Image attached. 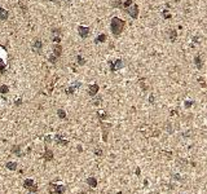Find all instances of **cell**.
Returning a JSON list of instances; mask_svg holds the SVG:
<instances>
[{
	"label": "cell",
	"instance_id": "cell-7",
	"mask_svg": "<svg viewBox=\"0 0 207 194\" xmlns=\"http://www.w3.org/2000/svg\"><path fill=\"white\" fill-rule=\"evenodd\" d=\"M54 141H56V144L60 145V146H66V145H69V141L65 140L64 137H62V135H60V133H57L54 136Z\"/></svg>",
	"mask_w": 207,
	"mask_h": 194
},
{
	"label": "cell",
	"instance_id": "cell-8",
	"mask_svg": "<svg viewBox=\"0 0 207 194\" xmlns=\"http://www.w3.org/2000/svg\"><path fill=\"white\" fill-rule=\"evenodd\" d=\"M79 87H80V83L79 82H75L74 84H71L70 87H67V88L65 89V93H66V94H73V93H75V91L78 89Z\"/></svg>",
	"mask_w": 207,
	"mask_h": 194
},
{
	"label": "cell",
	"instance_id": "cell-10",
	"mask_svg": "<svg viewBox=\"0 0 207 194\" xmlns=\"http://www.w3.org/2000/svg\"><path fill=\"white\" fill-rule=\"evenodd\" d=\"M43 158H44V161H46V162H51V161H53V158H54V154H53V151H52L51 149L46 148V151H44V155H43Z\"/></svg>",
	"mask_w": 207,
	"mask_h": 194
},
{
	"label": "cell",
	"instance_id": "cell-44",
	"mask_svg": "<svg viewBox=\"0 0 207 194\" xmlns=\"http://www.w3.org/2000/svg\"><path fill=\"white\" fill-rule=\"evenodd\" d=\"M29 194H35V193H29Z\"/></svg>",
	"mask_w": 207,
	"mask_h": 194
},
{
	"label": "cell",
	"instance_id": "cell-41",
	"mask_svg": "<svg viewBox=\"0 0 207 194\" xmlns=\"http://www.w3.org/2000/svg\"><path fill=\"white\" fill-rule=\"evenodd\" d=\"M21 104H22V100H19V98H18V100L16 101V106H19Z\"/></svg>",
	"mask_w": 207,
	"mask_h": 194
},
{
	"label": "cell",
	"instance_id": "cell-38",
	"mask_svg": "<svg viewBox=\"0 0 207 194\" xmlns=\"http://www.w3.org/2000/svg\"><path fill=\"white\" fill-rule=\"evenodd\" d=\"M95 154H96V155H98V157H101V155H102V150H101V149H96L95 150Z\"/></svg>",
	"mask_w": 207,
	"mask_h": 194
},
{
	"label": "cell",
	"instance_id": "cell-21",
	"mask_svg": "<svg viewBox=\"0 0 207 194\" xmlns=\"http://www.w3.org/2000/svg\"><path fill=\"white\" fill-rule=\"evenodd\" d=\"M5 167H7L8 170H11V171H16L17 170V163L16 162H8V163L5 164Z\"/></svg>",
	"mask_w": 207,
	"mask_h": 194
},
{
	"label": "cell",
	"instance_id": "cell-11",
	"mask_svg": "<svg viewBox=\"0 0 207 194\" xmlns=\"http://www.w3.org/2000/svg\"><path fill=\"white\" fill-rule=\"evenodd\" d=\"M53 54L56 56V57H61L62 56V45L61 44H54L53 45Z\"/></svg>",
	"mask_w": 207,
	"mask_h": 194
},
{
	"label": "cell",
	"instance_id": "cell-14",
	"mask_svg": "<svg viewBox=\"0 0 207 194\" xmlns=\"http://www.w3.org/2000/svg\"><path fill=\"white\" fill-rule=\"evenodd\" d=\"M106 39H108V36H106V34H100L97 38L95 39V43L96 44H100V43H105L106 42Z\"/></svg>",
	"mask_w": 207,
	"mask_h": 194
},
{
	"label": "cell",
	"instance_id": "cell-1",
	"mask_svg": "<svg viewBox=\"0 0 207 194\" xmlns=\"http://www.w3.org/2000/svg\"><path fill=\"white\" fill-rule=\"evenodd\" d=\"M126 27V21H123L119 17H113L110 21V31L114 36H118L122 34V31Z\"/></svg>",
	"mask_w": 207,
	"mask_h": 194
},
{
	"label": "cell",
	"instance_id": "cell-37",
	"mask_svg": "<svg viewBox=\"0 0 207 194\" xmlns=\"http://www.w3.org/2000/svg\"><path fill=\"white\" fill-rule=\"evenodd\" d=\"M52 34H53V35H60V34H61V30H60V29H52Z\"/></svg>",
	"mask_w": 207,
	"mask_h": 194
},
{
	"label": "cell",
	"instance_id": "cell-35",
	"mask_svg": "<svg viewBox=\"0 0 207 194\" xmlns=\"http://www.w3.org/2000/svg\"><path fill=\"white\" fill-rule=\"evenodd\" d=\"M29 190H30V193H36V192H38V186H36V185H32Z\"/></svg>",
	"mask_w": 207,
	"mask_h": 194
},
{
	"label": "cell",
	"instance_id": "cell-23",
	"mask_svg": "<svg viewBox=\"0 0 207 194\" xmlns=\"http://www.w3.org/2000/svg\"><path fill=\"white\" fill-rule=\"evenodd\" d=\"M9 93V87L8 86H0V94H7Z\"/></svg>",
	"mask_w": 207,
	"mask_h": 194
},
{
	"label": "cell",
	"instance_id": "cell-4",
	"mask_svg": "<svg viewBox=\"0 0 207 194\" xmlns=\"http://www.w3.org/2000/svg\"><path fill=\"white\" fill-rule=\"evenodd\" d=\"M126 12L129 14L131 18L136 19V18L139 17V5H137V4H132L131 7H128L127 9H126Z\"/></svg>",
	"mask_w": 207,
	"mask_h": 194
},
{
	"label": "cell",
	"instance_id": "cell-22",
	"mask_svg": "<svg viewBox=\"0 0 207 194\" xmlns=\"http://www.w3.org/2000/svg\"><path fill=\"white\" fill-rule=\"evenodd\" d=\"M137 83H139V86L141 87V89L143 91H148V86L145 84V79H139Z\"/></svg>",
	"mask_w": 207,
	"mask_h": 194
},
{
	"label": "cell",
	"instance_id": "cell-34",
	"mask_svg": "<svg viewBox=\"0 0 207 194\" xmlns=\"http://www.w3.org/2000/svg\"><path fill=\"white\" fill-rule=\"evenodd\" d=\"M154 101H155V97H154L153 93H150L149 94V104H154Z\"/></svg>",
	"mask_w": 207,
	"mask_h": 194
},
{
	"label": "cell",
	"instance_id": "cell-32",
	"mask_svg": "<svg viewBox=\"0 0 207 194\" xmlns=\"http://www.w3.org/2000/svg\"><path fill=\"white\" fill-rule=\"evenodd\" d=\"M198 83H201V87H202V88H206V83H205V79H203L202 76L198 78Z\"/></svg>",
	"mask_w": 207,
	"mask_h": 194
},
{
	"label": "cell",
	"instance_id": "cell-5",
	"mask_svg": "<svg viewBox=\"0 0 207 194\" xmlns=\"http://www.w3.org/2000/svg\"><path fill=\"white\" fill-rule=\"evenodd\" d=\"M31 48L34 49L35 53L40 54V53H42V49H43V43H42V40H40V39H35V40L32 42Z\"/></svg>",
	"mask_w": 207,
	"mask_h": 194
},
{
	"label": "cell",
	"instance_id": "cell-12",
	"mask_svg": "<svg viewBox=\"0 0 207 194\" xmlns=\"http://www.w3.org/2000/svg\"><path fill=\"white\" fill-rule=\"evenodd\" d=\"M194 65H195V67L198 70H201L203 67V60H202V57L199 54H195V57H194Z\"/></svg>",
	"mask_w": 207,
	"mask_h": 194
},
{
	"label": "cell",
	"instance_id": "cell-43",
	"mask_svg": "<svg viewBox=\"0 0 207 194\" xmlns=\"http://www.w3.org/2000/svg\"><path fill=\"white\" fill-rule=\"evenodd\" d=\"M49 1H52V3H56V4H60V1H58V0H49Z\"/></svg>",
	"mask_w": 207,
	"mask_h": 194
},
{
	"label": "cell",
	"instance_id": "cell-9",
	"mask_svg": "<svg viewBox=\"0 0 207 194\" xmlns=\"http://www.w3.org/2000/svg\"><path fill=\"white\" fill-rule=\"evenodd\" d=\"M98 91H100L98 84H91V86H88V93H89V96H92V97L97 96Z\"/></svg>",
	"mask_w": 207,
	"mask_h": 194
},
{
	"label": "cell",
	"instance_id": "cell-28",
	"mask_svg": "<svg viewBox=\"0 0 207 194\" xmlns=\"http://www.w3.org/2000/svg\"><path fill=\"white\" fill-rule=\"evenodd\" d=\"M132 4H133L132 0H124V1H123V9H127L128 7H131Z\"/></svg>",
	"mask_w": 207,
	"mask_h": 194
},
{
	"label": "cell",
	"instance_id": "cell-13",
	"mask_svg": "<svg viewBox=\"0 0 207 194\" xmlns=\"http://www.w3.org/2000/svg\"><path fill=\"white\" fill-rule=\"evenodd\" d=\"M11 151L16 155V157H22V150H21V145H14V146H12V149Z\"/></svg>",
	"mask_w": 207,
	"mask_h": 194
},
{
	"label": "cell",
	"instance_id": "cell-26",
	"mask_svg": "<svg viewBox=\"0 0 207 194\" xmlns=\"http://www.w3.org/2000/svg\"><path fill=\"white\" fill-rule=\"evenodd\" d=\"M18 5H19V8H22V12H23V13L27 12V7L23 4V0H19V1H18Z\"/></svg>",
	"mask_w": 207,
	"mask_h": 194
},
{
	"label": "cell",
	"instance_id": "cell-3",
	"mask_svg": "<svg viewBox=\"0 0 207 194\" xmlns=\"http://www.w3.org/2000/svg\"><path fill=\"white\" fill-rule=\"evenodd\" d=\"M48 192L51 194H64L65 186L64 185H57V184L51 182V184L48 185Z\"/></svg>",
	"mask_w": 207,
	"mask_h": 194
},
{
	"label": "cell",
	"instance_id": "cell-45",
	"mask_svg": "<svg viewBox=\"0 0 207 194\" xmlns=\"http://www.w3.org/2000/svg\"><path fill=\"white\" fill-rule=\"evenodd\" d=\"M91 194H92V193H91Z\"/></svg>",
	"mask_w": 207,
	"mask_h": 194
},
{
	"label": "cell",
	"instance_id": "cell-29",
	"mask_svg": "<svg viewBox=\"0 0 207 194\" xmlns=\"http://www.w3.org/2000/svg\"><path fill=\"white\" fill-rule=\"evenodd\" d=\"M5 71V62L3 58H0V74H3Z\"/></svg>",
	"mask_w": 207,
	"mask_h": 194
},
{
	"label": "cell",
	"instance_id": "cell-18",
	"mask_svg": "<svg viewBox=\"0 0 207 194\" xmlns=\"http://www.w3.org/2000/svg\"><path fill=\"white\" fill-rule=\"evenodd\" d=\"M32 185H35V182H34L32 179H26L23 181V188H25V189H30Z\"/></svg>",
	"mask_w": 207,
	"mask_h": 194
},
{
	"label": "cell",
	"instance_id": "cell-39",
	"mask_svg": "<svg viewBox=\"0 0 207 194\" xmlns=\"http://www.w3.org/2000/svg\"><path fill=\"white\" fill-rule=\"evenodd\" d=\"M44 141H46V144H49V142L52 141V137H51V136H46V138H44Z\"/></svg>",
	"mask_w": 207,
	"mask_h": 194
},
{
	"label": "cell",
	"instance_id": "cell-40",
	"mask_svg": "<svg viewBox=\"0 0 207 194\" xmlns=\"http://www.w3.org/2000/svg\"><path fill=\"white\" fill-rule=\"evenodd\" d=\"M193 42H194V43H199V38H198V36H194V38H193Z\"/></svg>",
	"mask_w": 207,
	"mask_h": 194
},
{
	"label": "cell",
	"instance_id": "cell-42",
	"mask_svg": "<svg viewBox=\"0 0 207 194\" xmlns=\"http://www.w3.org/2000/svg\"><path fill=\"white\" fill-rule=\"evenodd\" d=\"M140 173H141V171H140V168H136V175H137V176H139V175H140Z\"/></svg>",
	"mask_w": 207,
	"mask_h": 194
},
{
	"label": "cell",
	"instance_id": "cell-27",
	"mask_svg": "<svg viewBox=\"0 0 207 194\" xmlns=\"http://www.w3.org/2000/svg\"><path fill=\"white\" fill-rule=\"evenodd\" d=\"M162 14H163V18H164V19H170V18L172 17V16H171V13H170L167 9H164V11L162 12Z\"/></svg>",
	"mask_w": 207,
	"mask_h": 194
},
{
	"label": "cell",
	"instance_id": "cell-31",
	"mask_svg": "<svg viewBox=\"0 0 207 194\" xmlns=\"http://www.w3.org/2000/svg\"><path fill=\"white\" fill-rule=\"evenodd\" d=\"M57 58H58V57H56V56L52 53V54L49 56V62H51V63H56V62H57Z\"/></svg>",
	"mask_w": 207,
	"mask_h": 194
},
{
	"label": "cell",
	"instance_id": "cell-19",
	"mask_svg": "<svg viewBox=\"0 0 207 194\" xmlns=\"http://www.w3.org/2000/svg\"><path fill=\"white\" fill-rule=\"evenodd\" d=\"M97 117H98L100 120H105L108 118V113L104 111V110H98V111H97Z\"/></svg>",
	"mask_w": 207,
	"mask_h": 194
},
{
	"label": "cell",
	"instance_id": "cell-33",
	"mask_svg": "<svg viewBox=\"0 0 207 194\" xmlns=\"http://www.w3.org/2000/svg\"><path fill=\"white\" fill-rule=\"evenodd\" d=\"M52 42H54V44H60V43H61V38H60V36H53V38H52Z\"/></svg>",
	"mask_w": 207,
	"mask_h": 194
},
{
	"label": "cell",
	"instance_id": "cell-15",
	"mask_svg": "<svg viewBox=\"0 0 207 194\" xmlns=\"http://www.w3.org/2000/svg\"><path fill=\"white\" fill-rule=\"evenodd\" d=\"M8 17H9L8 11H7V9H4V8H0V19H1V21H7V19H8Z\"/></svg>",
	"mask_w": 207,
	"mask_h": 194
},
{
	"label": "cell",
	"instance_id": "cell-20",
	"mask_svg": "<svg viewBox=\"0 0 207 194\" xmlns=\"http://www.w3.org/2000/svg\"><path fill=\"white\" fill-rule=\"evenodd\" d=\"M87 184L91 186V188H96L97 186V180L95 177H88L87 179Z\"/></svg>",
	"mask_w": 207,
	"mask_h": 194
},
{
	"label": "cell",
	"instance_id": "cell-6",
	"mask_svg": "<svg viewBox=\"0 0 207 194\" xmlns=\"http://www.w3.org/2000/svg\"><path fill=\"white\" fill-rule=\"evenodd\" d=\"M78 34H79V36L82 39H87L89 36V34H91V30L87 26H79L78 27Z\"/></svg>",
	"mask_w": 207,
	"mask_h": 194
},
{
	"label": "cell",
	"instance_id": "cell-24",
	"mask_svg": "<svg viewBox=\"0 0 207 194\" xmlns=\"http://www.w3.org/2000/svg\"><path fill=\"white\" fill-rule=\"evenodd\" d=\"M57 115H58L60 119H65V118H66V113H65V110H62V109H58V110H57Z\"/></svg>",
	"mask_w": 207,
	"mask_h": 194
},
{
	"label": "cell",
	"instance_id": "cell-16",
	"mask_svg": "<svg viewBox=\"0 0 207 194\" xmlns=\"http://www.w3.org/2000/svg\"><path fill=\"white\" fill-rule=\"evenodd\" d=\"M168 38H170L171 42H176V39H177V31L171 29V30L168 31Z\"/></svg>",
	"mask_w": 207,
	"mask_h": 194
},
{
	"label": "cell",
	"instance_id": "cell-2",
	"mask_svg": "<svg viewBox=\"0 0 207 194\" xmlns=\"http://www.w3.org/2000/svg\"><path fill=\"white\" fill-rule=\"evenodd\" d=\"M108 63H109V67H110V71H112V73H115V71L123 69V66H124L123 61L120 60V58H117V60H114V61H109Z\"/></svg>",
	"mask_w": 207,
	"mask_h": 194
},
{
	"label": "cell",
	"instance_id": "cell-36",
	"mask_svg": "<svg viewBox=\"0 0 207 194\" xmlns=\"http://www.w3.org/2000/svg\"><path fill=\"white\" fill-rule=\"evenodd\" d=\"M184 104H185V107H186V109H189V107H191V106H193V104H194V102H193V101H185Z\"/></svg>",
	"mask_w": 207,
	"mask_h": 194
},
{
	"label": "cell",
	"instance_id": "cell-17",
	"mask_svg": "<svg viewBox=\"0 0 207 194\" xmlns=\"http://www.w3.org/2000/svg\"><path fill=\"white\" fill-rule=\"evenodd\" d=\"M112 7H113V8H119V9H123V1H122V0H113V1H112Z\"/></svg>",
	"mask_w": 207,
	"mask_h": 194
},
{
	"label": "cell",
	"instance_id": "cell-25",
	"mask_svg": "<svg viewBox=\"0 0 207 194\" xmlns=\"http://www.w3.org/2000/svg\"><path fill=\"white\" fill-rule=\"evenodd\" d=\"M77 61H78V65H80V66H83V65L85 63V58H84V57H82L80 54L77 56Z\"/></svg>",
	"mask_w": 207,
	"mask_h": 194
},
{
	"label": "cell",
	"instance_id": "cell-30",
	"mask_svg": "<svg viewBox=\"0 0 207 194\" xmlns=\"http://www.w3.org/2000/svg\"><path fill=\"white\" fill-rule=\"evenodd\" d=\"M101 101H102V98L98 96V97H96V98H93V100H92V105H96V106H97V105L101 104Z\"/></svg>",
	"mask_w": 207,
	"mask_h": 194
}]
</instances>
